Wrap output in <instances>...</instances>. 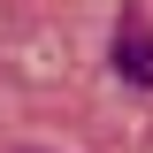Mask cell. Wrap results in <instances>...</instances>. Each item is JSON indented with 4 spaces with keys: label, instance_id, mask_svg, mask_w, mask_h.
I'll use <instances>...</instances> for the list:
<instances>
[{
    "label": "cell",
    "instance_id": "1",
    "mask_svg": "<svg viewBox=\"0 0 153 153\" xmlns=\"http://www.w3.org/2000/svg\"><path fill=\"white\" fill-rule=\"evenodd\" d=\"M115 76H130V84H153V23L146 8H123V23H115Z\"/></svg>",
    "mask_w": 153,
    "mask_h": 153
}]
</instances>
